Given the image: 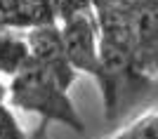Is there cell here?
I'll use <instances>...</instances> for the list:
<instances>
[{
	"label": "cell",
	"mask_w": 158,
	"mask_h": 139,
	"mask_svg": "<svg viewBox=\"0 0 158 139\" xmlns=\"http://www.w3.org/2000/svg\"><path fill=\"white\" fill-rule=\"evenodd\" d=\"M76 68L66 66H47L28 59L26 66L17 76H12L10 99L17 108L38 113L45 120H54L69 125L76 132H83L85 125L69 99V87L73 85Z\"/></svg>",
	"instance_id": "6da1fadb"
},
{
	"label": "cell",
	"mask_w": 158,
	"mask_h": 139,
	"mask_svg": "<svg viewBox=\"0 0 158 139\" xmlns=\"http://www.w3.org/2000/svg\"><path fill=\"white\" fill-rule=\"evenodd\" d=\"M61 38H64L66 59L71 61V66L76 71L97 76L102 45H99V38H97V28L87 17V10L66 14L64 26H61Z\"/></svg>",
	"instance_id": "7a4b0ae2"
},
{
	"label": "cell",
	"mask_w": 158,
	"mask_h": 139,
	"mask_svg": "<svg viewBox=\"0 0 158 139\" xmlns=\"http://www.w3.org/2000/svg\"><path fill=\"white\" fill-rule=\"evenodd\" d=\"M135 21V66L144 76L158 73V0H139L132 10Z\"/></svg>",
	"instance_id": "3957f363"
},
{
	"label": "cell",
	"mask_w": 158,
	"mask_h": 139,
	"mask_svg": "<svg viewBox=\"0 0 158 139\" xmlns=\"http://www.w3.org/2000/svg\"><path fill=\"white\" fill-rule=\"evenodd\" d=\"M26 43H28L31 59L38 61V64H47V66H66V64H71L66 59L61 28H57L54 24L33 26L26 35Z\"/></svg>",
	"instance_id": "277c9868"
},
{
	"label": "cell",
	"mask_w": 158,
	"mask_h": 139,
	"mask_svg": "<svg viewBox=\"0 0 158 139\" xmlns=\"http://www.w3.org/2000/svg\"><path fill=\"white\" fill-rule=\"evenodd\" d=\"M31 59L26 38H14L7 31H0V73L17 76Z\"/></svg>",
	"instance_id": "5b68a950"
},
{
	"label": "cell",
	"mask_w": 158,
	"mask_h": 139,
	"mask_svg": "<svg viewBox=\"0 0 158 139\" xmlns=\"http://www.w3.org/2000/svg\"><path fill=\"white\" fill-rule=\"evenodd\" d=\"M130 139H158V113L144 116L127 130Z\"/></svg>",
	"instance_id": "8992f818"
},
{
	"label": "cell",
	"mask_w": 158,
	"mask_h": 139,
	"mask_svg": "<svg viewBox=\"0 0 158 139\" xmlns=\"http://www.w3.org/2000/svg\"><path fill=\"white\" fill-rule=\"evenodd\" d=\"M139 0H92L97 10H135Z\"/></svg>",
	"instance_id": "52a82bcc"
},
{
	"label": "cell",
	"mask_w": 158,
	"mask_h": 139,
	"mask_svg": "<svg viewBox=\"0 0 158 139\" xmlns=\"http://www.w3.org/2000/svg\"><path fill=\"white\" fill-rule=\"evenodd\" d=\"M113 139H130V134H127V132H120V134H116Z\"/></svg>",
	"instance_id": "ba28073f"
},
{
	"label": "cell",
	"mask_w": 158,
	"mask_h": 139,
	"mask_svg": "<svg viewBox=\"0 0 158 139\" xmlns=\"http://www.w3.org/2000/svg\"><path fill=\"white\" fill-rule=\"evenodd\" d=\"M0 101H5V87H2V83H0Z\"/></svg>",
	"instance_id": "9c48e42d"
}]
</instances>
